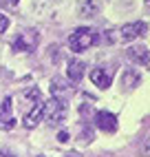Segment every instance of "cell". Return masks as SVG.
Returning <instances> with one entry per match:
<instances>
[{"label":"cell","instance_id":"6da1fadb","mask_svg":"<svg viewBox=\"0 0 150 157\" xmlns=\"http://www.w3.org/2000/svg\"><path fill=\"white\" fill-rule=\"evenodd\" d=\"M99 42V33L93 27H77L69 36V47L73 51H86L88 47Z\"/></svg>","mask_w":150,"mask_h":157},{"label":"cell","instance_id":"7a4b0ae2","mask_svg":"<svg viewBox=\"0 0 150 157\" xmlns=\"http://www.w3.org/2000/svg\"><path fill=\"white\" fill-rule=\"evenodd\" d=\"M38 42H40V33L36 29H24L20 31V36L13 40V51L18 53H31V51L38 49Z\"/></svg>","mask_w":150,"mask_h":157},{"label":"cell","instance_id":"3957f363","mask_svg":"<svg viewBox=\"0 0 150 157\" xmlns=\"http://www.w3.org/2000/svg\"><path fill=\"white\" fill-rule=\"evenodd\" d=\"M64 117H66V102H64V100L53 98V100L44 102V120L49 124L64 122Z\"/></svg>","mask_w":150,"mask_h":157},{"label":"cell","instance_id":"277c9868","mask_svg":"<svg viewBox=\"0 0 150 157\" xmlns=\"http://www.w3.org/2000/svg\"><path fill=\"white\" fill-rule=\"evenodd\" d=\"M146 31H148V25L144 20H137V22H128L122 29H117V36H119V42H133V40L146 36Z\"/></svg>","mask_w":150,"mask_h":157},{"label":"cell","instance_id":"5b68a950","mask_svg":"<svg viewBox=\"0 0 150 157\" xmlns=\"http://www.w3.org/2000/svg\"><path fill=\"white\" fill-rule=\"evenodd\" d=\"M95 126L104 133H115L117 131V115L111 113V111H97L95 113Z\"/></svg>","mask_w":150,"mask_h":157},{"label":"cell","instance_id":"8992f818","mask_svg":"<svg viewBox=\"0 0 150 157\" xmlns=\"http://www.w3.org/2000/svg\"><path fill=\"white\" fill-rule=\"evenodd\" d=\"M40 120H44V102H36V104H31V109L24 113V117H22V124L27 128H36Z\"/></svg>","mask_w":150,"mask_h":157},{"label":"cell","instance_id":"52a82bcc","mask_svg":"<svg viewBox=\"0 0 150 157\" xmlns=\"http://www.w3.org/2000/svg\"><path fill=\"white\" fill-rule=\"evenodd\" d=\"M88 75H91V82L99 89H111V84H113V73L104 67H93Z\"/></svg>","mask_w":150,"mask_h":157},{"label":"cell","instance_id":"ba28073f","mask_svg":"<svg viewBox=\"0 0 150 157\" xmlns=\"http://www.w3.org/2000/svg\"><path fill=\"white\" fill-rule=\"evenodd\" d=\"M102 11V0H80L77 2V13L80 18H93Z\"/></svg>","mask_w":150,"mask_h":157},{"label":"cell","instance_id":"9c48e42d","mask_svg":"<svg viewBox=\"0 0 150 157\" xmlns=\"http://www.w3.org/2000/svg\"><path fill=\"white\" fill-rule=\"evenodd\" d=\"M84 69H86V64H84L82 60H77V58L69 60V64H66V75H69V80L73 82V84H80V82H82Z\"/></svg>","mask_w":150,"mask_h":157},{"label":"cell","instance_id":"30bf717a","mask_svg":"<svg viewBox=\"0 0 150 157\" xmlns=\"http://www.w3.org/2000/svg\"><path fill=\"white\" fill-rule=\"evenodd\" d=\"M126 56L130 58L133 62H137V64H150V49L146 44H137V47H130L126 51Z\"/></svg>","mask_w":150,"mask_h":157},{"label":"cell","instance_id":"8fae6325","mask_svg":"<svg viewBox=\"0 0 150 157\" xmlns=\"http://www.w3.org/2000/svg\"><path fill=\"white\" fill-rule=\"evenodd\" d=\"M51 93H53V98H64L69 93V84H66V80H62V78H53L51 80Z\"/></svg>","mask_w":150,"mask_h":157},{"label":"cell","instance_id":"7c38bea8","mask_svg":"<svg viewBox=\"0 0 150 157\" xmlns=\"http://www.w3.org/2000/svg\"><path fill=\"white\" fill-rule=\"evenodd\" d=\"M122 84H124L126 89L137 86V84H139V73H137L135 69H126V71H124V75H122Z\"/></svg>","mask_w":150,"mask_h":157},{"label":"cell","instance_id":"4fadbf2b","mask_svg":"<svg viewBox=\"0 0 150 157\" xmlns=\"http://www.w3.org/2000/svg\"><path fill=\"white\" fill-rule=\"evenodd\" d=\"M22 98L33 104V102H40V100H42V93H40V89H36V86H29V89L22 93Z\"/></svg>","mask_w":150,"mask_h":157},{"label":"cell","instance_id":"5bb4252c","mask_svg":"<svg viewBox=\"0 0 150 157\" xmlns=\"http://www.w3.org/2000/svg\"><path fill=\"white\" fill-rule=\"evenodd\" d=\"M49 56H51V62H53V64H58L60 58H62L60 47H58V44H51V47H49Z\"/></svg>","mask_w":150,"mask_h":157},{"label":"cell","instance_id":"9a60e30c","mask_svg":"<svg viewBox=\"0 0 150 157\" xmlns=\"http://www.w3.org/2000/svg\"><path fill=\"white\" fill-rule=\"evenodd\" d=\"M0 111H2V117H11V98H5L2 104H0Z\"/></svg>","mask_w":150,"mask_h":157},{"label":"cell","instance_id":"2e32d148","mask_svg":"<svg viewBox=\"0 0 150 157\" xmlns=\"http://www.w3.org/2000/svg\"><path fill=\"white\" fill-rule=\"evenodd\" d=\"M117 33V29H108V31H104V40H106V42H117V40H119V36H115Z\"/></svg>","mask_w":150,"mask_h":157},{"label":"cell","instance_id":"e0dca14e","mask_svg":"<svg viewBox=\"0 0 150 157\" xmlns=\"http://www.w3.org/2000/svg\"><path fill=\"white\" fill-rule=\"evenodd\" d=\"M139 155H141V157H150V140H146L141 146H139Z\"/></svg>","mask_w":150,"mask_h":157},{"label":"cell","instance_id":"ac0fdd59","mask_svg":"<svg viewBox=\"0 0 150 157\" xmlns=\"http://www.w3.org/2000/svg\"><path fill=\"white\" fill-rule=\"evenodd\" d=\"M7 29H9V18L5 13H0V33H5Z\"/></svg>","mask_w":150,"mask_h":157},{"label":"cell","instance_id":"d6986e66","mask_svg":"<svg viewBox=\"0 0 150 157\" xmlns=\"http://www.w3.org/2000/svg\"><path fill=\"white\" fill-rule=\"evenodd\" d=\"M91 140H93V133H91V131H84V133L80 135V142H82V144H88Z\"/></svg>","mask_w":150,"mask_h":157},{"label":"cell","instance_id":"ffe728a7","mask_svg":"<svg viewBox=\"0 0 150 157\" xmlns=\"http://www.w3.org/2000/svg\"><path fill=\"white\" fill-rule=\"evenodd\" d=\"M58 142H60V144H66V142H69V131H60V133H58Z\"/></svg>","mask_w":150,"mask_h":157},{"label":"cell","instance_id":"44dd1931","mask_svg":"<svg viewBox=\"0 0 150 157\" xmlns=\"http://www.w3.org/2000/svg\"><path fill=\"white\" fill-rule=\"evenodd\" d=\"M80 113L84 115V117H86V115H93V109L88 106V104H82V106H80Z\"/></svg>","mask_w":150,"mask_h":157},{"label":"cell","instance_id":"7402d4cb","mask_svg":"<svg viewBox=\"0 0 150 157\" xmlns=\"http://www.w3.org/2000/svg\"><path fill=\"white\" fill-rule=\"evenodd\" d=\"M18 2H20V0H0L2 7H18Z\"/></svg>","mask_w":150,"mask_h":157},{"label":"cell","instance_id":"603a6c76","mask_svg":"<svg viewBox=\"0 0 150 157\" xmlns=\"http://www.w3.org/2000/svg\"><path fill=\"white\" fill-rule=\"evenodd\" d=\"M66 157H80V153H75V151H71V153H66Z\"/></svg>","mask_w":150,"mask_h":157},{"label":"cell","instance_id":"cb8c5ba5","mask_svg":"<svg viewBox=\"0 0 150 157\" xmlns=\"http://www.w3.org/2000/svg\"><path fill=\"white\" fill-rule=\"evenodd\" d=\"M146 5H150V0H146Z\"/></svg>","mask_w":150,"mask_h":157},{"label":"cell","instance_id":"d4e9b609","mask_svg":"<svg viewBox=\"0 0 150 157\" xmlns=\"http://www.w3.org/2000/svg\"><path fill=\"white\" fill-rule=\"evenodd\" d=\"M40 157H44V155H40Z\"/></svg>","mask_w":150,"mask_h":157}]
</instances>
